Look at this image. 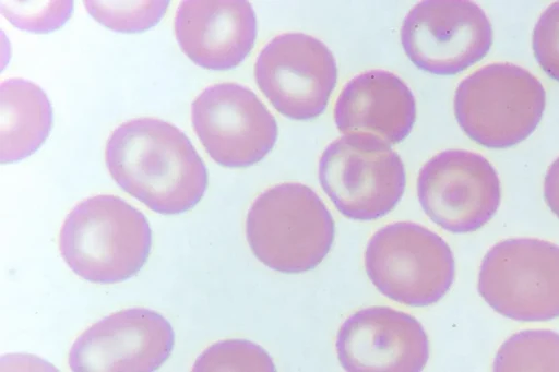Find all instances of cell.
<instances>
[{
  "label": "cell",
  "instance_id": "cell-11",
  "mask_svg": "<svg viewBox=\"0 0 559 372\" xmlns=\"http://www.w3.org/2000/svg\"><path fill=\"white\" fill-rule=\"evenodd\" d=\"M419 203L426 215L451 232L479 229L497 212L500 180L480 154L448 149L430 158L417 180Z\"/></svg>",
  "mask_w": 559,
  "mask_h": 372
},
{
  "label": "cell",
  "instance_id": "cell-10",
  "mask_svg": "<svg viewBox=\"0 0 559 372\" xmlns=\"http://www.w3.org/2000/svg\"><path fill=\"white\" fill-rule=\"evenodd\" d=\"M254 77L280 113L308 120L324 111L337 80V68L333 53L321 40L286 33L260 51Z\"/></svg>",
  "mask_w": 559,
  "mask_h": 372
},
{
  "label": "cell",
  "instance_id": "cell-18",
  "mask_svg": "<svg viewBox=\"0 0 559 372\" xmlns=\"http://www.w3.org/2000/svg\"><path fill=\"white\" fill-rule=\"evenodd\" d=\"M88 13L104 26L123 33H138L156 25L169 1H84Z\"/></svg>",
  "mask_w": 559,
  "mask_h": 372
},
{
  "label": "cell",
  "instance_id": "cell-8",
  "mask_svg": "<svg viewBox=\"0 0 559 372\" xmlns=\"http://www.w3.org/2000/svg\"><path fill=\"white\" fill-rule=\"evenodd\" d=\"M401 41L416 67L449 75L485 57L492 44V28L484 10L473 1L426 0L404 19Z\"/></svg>",
  "mask_w": 559,
  "mask_h": 372
},
{
  "label": "cell",
  "instance_id": "cell-20",
  "mask_svg": "<svg viewBox=\"0 0 559 372\" xmlns=\"http://www.w3.org/2000/svg\"><path fill=\"white\" fill-rule=\"evenodd\" d=\"M2 14L17 28L48 33L61 27L71 16L72 1H1Z\"/></svg>",
  "mask_w": 559,
  "mask_h": 372
},
{
  "label": "cell",
  "instance_id": "cell-12",
  "mask_svg": "<svg viewBox=\"0 0 559 372\" xmlns=\"http://www.w3.org/2000/svg\"><path fill=\"white\" fill-rule=\"evenodd\" d=\"M175 334L169 322L146 308L112 313L84 331L69 352L72 371L148 372L170 356Z\"/></svg>",
  "mask_w": 559,
  "mask_h": 372
},
{
  "label": "cell",
  "instance_id": "cell-5",
  "mask_svg": "<svg viewBox=\"0 0 559 372\" xmlns=\"http://www.w3.org/2000/svg\"><path fill=\"white\" fill-rule=\"evenodd\" d=\"M365 267L382 295L411 307L436 303L454 279V259L448 243L411 221L376 231L366 248Z\"/></svg>",
  "mask_w": 559,
  "mask_h": 372
},
{
  "label": "cell",
  "instance_id": "cell-16",
  "mask_svg": "<svg viewBox=\"0 0 559 372\" xmlns=\"http://www.w3.org/2000/svg\"><path fill=\"white\" fill-rule=\"evenodd\" d=\"M52 110L33 82L12 77L0 85V160L14 163L36 152L47 139Z\"/></svg>",
  "mask_w": 559,
  "mask_h": 372
},
{
  "label": "cell",
  "instance_id": "cell-19",
  "mask_svg": "<svg viewBox=\"0 0 559 372\" xmlns=\"http://www.w3.org/2000/svg\"><path fill=\"white\" fill-rule=\"evenodd\" d=\"M192 371H275L269 353L245 339L221 340L207 347Z\"/></svg>",
  "mask_w": 559,
  "mask_h": 372
},
{
  "label": "cell",
  "instance_id": "cell-17",
  "mask_svg": "<svg viewBox=\"0 0 559 372\" xmlns=\"http://www.w3.org/2000/svg\"><path fill=\"white\" fill-rule=\"evenodd\" d=\"M493 370L559 371V334L530 329L512 335L499 348Z\"/></svg>",
  "mask_w": 559,
  "mask_h": 372
},
{
  "label": "cell",
  "instance_id": "cell-7",
  "mask_svg": "<svg viewBox=\"0 0 559 372\" xmlns=\"http://www.w3.org/2000/svg\"><path fill=\"white\" fill-rule=\"evenodd\" d=\"M478 291L501 315L516 321L559 316V245L532 238L503 240L485 255Z\"/></svg>",
  "mask_w": 559,
  "mask_h": 372
},
{
  "label": "cell",
  "instance_id": "cell-15",
  "mask_svg": "<svg viewBox=\"0 0 559 372\" xmlns=\"http://www.w3.org/2000/svg\"><path fill=\"white\" fill-rule=\"evenodd\" d=\"M416 117L415 97L397 75L371 70L352 79L334 106V121L343 134H369L389 144L403 141Z\"/></svg>",
  "mask_w": 559,
  "mask_h": 372
},
{
  "label": "cell",
  "instance_id": "cell-3",
  "mask_svg": "<svg viewBox=\"0 0 559 372\" xmlns=\"http://www.w3.org/2000/svg\"><path fill=\"white\" fill-rule=\"evenodd\" d=\"M246 236L264 265L297 274L314 268L326 256L334 240V221L313 190L287 182L254 200L247 215Z\"/></svg>",
  "mask_w": 559,
  "mask_h": 372
},
{
  "label": "cell",
  "instance_id": "cell-9",
  "mask_svg": "<svg viewBox=\"0 0 559 372\" xmlns=\"http://www.w3.org/2000/svg\"><path fill=\"white\" fill-rule=\"evenodd\" d=\"M191 121L207 154L229 168L258 163L277 139L273 115L251 89L237 83L205 87L191 104Z\"/></svg>",
  "mask_w": 559,
  "mask_h": 372
},
{
  "label": "cell",
  "instance_id": "cell-13",
  "mask_svg": "<svg viewBox=\"0 0 559 372\" xmlns=\"http://www.w3.org/2000/svg\"><path fill=\"white\" fill-rule=\"evenodd\" d=\"M335 347L341 365L349 372H419L429 358L421 324L389 307L365 308L350 315Z\"/></svg>",
  "mask_w": 559,
  "mask_h": 372
},
{
  "label": "cell",
  "instance_id": "cell-6",
  "mask_svg": "<svg viewBox=\"0 0 559 372\" xmlns=\"http://www.w3.org/2000/svg\"><path fill=\"white\" fill-rule=\"evenodd\" d=\"M319 180L335 207L354 220L386 215L406 183L404 164L390 144L369 134H344L319 160Z\"/></svg>",
  "mask_w": 559,
  "mask_h": 372
},
{
  "label": "cell",
  "instance_id": "cell-1",
  "mask_svg": "<svg viewBox=\"0 0 559 372\" xmlns=\"http://www.w3.org/2000/svg\"><path fill=\"white\" fill-rule=\"evenodd\" d=\"M106 166L117 184L159 214L192 208L207 187L205 165L188 136L157 118H135L109 135Z\"/></svg>",
  "mask_w": 559,
  "mask_h": 372
},
{
  "label": "cell",
  "instance_id": "cell-2",
  "mask_svg": "<svg viewBox=\"0 0 559 372\" xmlns=\"http://www.w3.org/2000/svg\"><path fill=\"white\" fill-rule=\"evenodd\" d=\"M152 231L145 216L119 196L98 194L67 215L59 249L68 266L91 283L114 284L136 274L147 260Z\"/></svg>",
  "mask_w": 559,
  "mask_h": 372
},
{
  "label": "cell",
  "instance_id": "cell-22",
  "mask_svg": "<svg viewBox=\"0 0 559 372\" xmlns=\"http://www.w3.org/2000/svg\"><path fill=\"white\" fill-rule=\"evenodd\" d=\"M544 196L549 208L559 217V157L549 166L544 181Z\"/></svg>",
  "mask_w": 559,
  "mask_h": 372
},
{
  "label": "cell",
  "instance_id": "cell-4",
  "mask_svg": "<svg viewBox=\"0 0 559 372\" xmlns=\"http://www.w3.org/2000/svg\"><path fill=\"white\" fill-rule=\"evenodd\" d=\"M546 105L544 86L526 69L490 63L457 85L454 113L462 130L486 147L524 141L538 125Z\"/></svg>",
  "mask_w": 559,
  "mask_h": 372
},
{
  "label": "cell",
  "instance_id": "cell-21",
  "mask_svg": "<svg viewBox=\"0 0 559 372\" xmlns=\"http://www.w3.org/2000/svg\"><path fill=\"white\" fill-rule=\"evenodd\" d=\"M532 44L540 68L559 82V1L550 4L539 16Z\"/></svg>",
  "mask_w": 559,
  "mask_h": 372
},
{
  "label": "cell",
  "instance_id": "cell-14",
  "mask_svg": "<svg viewBox=\"0 0 559 372\" xmlns=\"http://www.w3.org/2000/svg\"><path fill=\"white\" fill-rule=\"evenodd\" d=\"M181 50L195 64L227 70L240 64L257 36V19L245 0H185L175 16Z\"/></svg>",
  "mask_w": 559,
  "mask_h": 372
}]
</instances>
